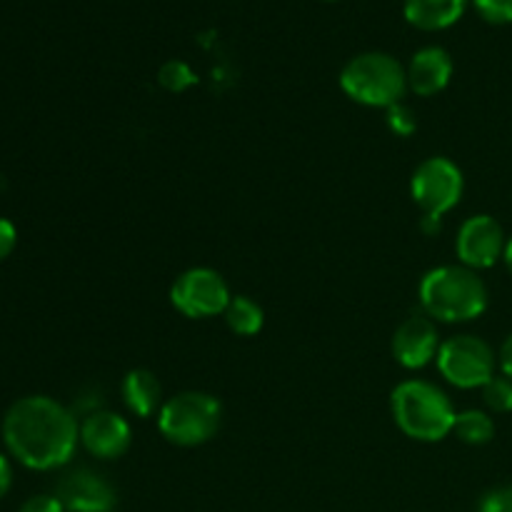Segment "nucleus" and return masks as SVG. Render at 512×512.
Here are the masks:
<instances>
[{"label": "nucleus", "instance_id": "1", "mask_svg": "<svg viewBox=\"0 0 512 512\" xmlns=\"http://www.w3.org/2000/svg\"><path fill=\"white\" fill-rule=\"evenodd\" d=\"M3 443L20 465L30 470H58L70 463L80 443L73 410L48 395L18 398L3 415Z\"/></svg>", "mask_w": 512, "mask_h": 512}, {"label": "nucleus", "instance_id": "2", "mask_svg": "<svg viewBox=\"0 0 512 512\" xmlns=\"http://www.w3.org/2000/svg\"><path fill=\"white\" fill-rule=\"evenodd\" d=\"M420 305L438 323H468L488 308V285L473 268L440 265L420 280Z\"/></svg>", "mask_w": 512, "mask_h": 512}, {"label": "nucleus", "instance_id": "3", "mask_svg": "<svg viewBox=\"0 0 512 512\" xmlns=\"http://www.w3.org/2000/svg\"><path fill=\"white\" fill-rule=\"evenodd\" d=\"M390 410L408 438L420 443H438L453 433L455 408L448 393L430 380H403L390 395Z\"/></svg>", "mask_w": 512, "mask_h": 512}, {"label": "nucleus", "instance_id": "4", "mask_svg": "<svg viewBox=\"0 0 512 512\" xmlns=\"http://www.w3.org/2000/svg\"><path fill=\"white\" fill-rule=\"evenodd\" d=\"M340 88L350 100L368 108H385L403 103L408 93V70L398 58L380 50L360 53L345 63Z\"/></svg>", "mask_w": 512, "mask_h": 512}, {"label": "nucleus", "instance_id": "5", "mask_svg": "<svg viewBox=\"0 0 512 512\" xmlns=\"http://www.w3.org/2000/svg\"><path fill=\"white\" fill-rule=\"evenodd\" d=\"M223 405L203 390H183L158 410V428L168 443L178 448H198L208 443L220 428Z\"/></svg>", "mask_w": 512, "mask_h": 512}, {"label": "nucleus", "instance_id": "6", "mask_svg": "<svg viewBox=\"0 0 512 512\" xmlns=\"http://www.w3.org/2000/svg\"><path fill=\"white\" fill-rule=\"evenodd\" d=\"M435 360L440 375L460 390L483 388L498 368L493 348L478 335H453L443 340Z\"/></svg>", "mask_w": 512, "mask_h": 512}, {"label": "nucleus", "instance_id": "7", "mask_svg": "<svg viewBox=\"0 0 512 512\" xmlns=\"http://www.w3.org/2000/svg\"><path fill=\"white\" fill-rule=\"evenodd\" d=\"M463 190V170L445 155L425 158L415 168L413 180H410V193H413L415 205L430 218H443L445 213H450L463 198Z\"/></svg>", "mask_w": 512, "mask_h": 512}, {"label": "nucleus", "instance_id": "8", "mask_svg": "<svg viewBox=\"0 0 512 512\" xmlns=\"http://www.w3.org/2000/svg\"><path fill=\"white\" fill-rule=\"evenodd\" d=\"M230 288L223 275L213 268H190L175 278L170 303L185 318H215L230 303Z\"/></svg>", "mask_w": 512, "mask_h": 512}, {"label": "nucleus", "instance_id": "9", "mask_svg": "<svg viewBox=\"0 0 512 512\" xmlns=\"http://www.w3.org/2000/svg\"><path fill=\"white\" fill-rule=\"evenodd\" d=\"M508 238L503 233V225L493 215H473L465 220L455 238L460 265L473 270L493 268L505 255Z\"/></svg>", "mask_w": 512, "mask_h": 512}, {"label": "nucleus", "instance_id": "10", "mask_svg": "<svg viewBox=\"0 0 512 512\" xmlns=\"http://www.w3.org/2000/svg\"><path fill=\"white\" fill-rule=\"evenodd\" d=\"M55 495L68 512H113L118 505L113 485L90 468H75L65 473Z\"/></svg>", "mask_w": 512, "mask_h": 512}, {"label": "nucleus", "instance_id": "11", "mask_svg": "<svg viewBox=\"0 0 512 512\" xmlns=\"http://www.w3.org/2000/svg\"><path fill=\"white\" fill-rule=\"evenodd\" d=\"M133 443V430L123 415L113 410H93L80 423V445L98 460L123 458Z\"/></svg>", "mask_w": 512, "mask_h": 512}, {"label": "nucleus", "instance_id": "12", "mask_svg": "<svg viewBox=\"0 0 512 512\" xmlns=\"http://www.w3.org/2000/svg\"><path fill=\"white\" fill-rule=\"evenodd\" d=\"M438 325L428 315H413L398 325L393 335V355L403 368L420 370L438 358L440 350Z\"/></svg>", "mask_w": 512, "mask_h": 512}, {"label": "nucleus", "instance_id": "13", "mask_svg": "<svg viewBox=\"0 0 512 512\" xmlns=\"http://www.w3.org/2000/svg\"><path fill=\"white\" fill-rule=\"evenodd\" d=\"M405 70H408V90H413L420 98H430L445 90V85L453 78V58L445 48L428 45L413 55Z\"/></svg>", "mask_w": 512, "mask_h": 512}, {"label": "nucleus", "instance_id": "14", "mask_svg": "<svg viewBox=\"0 0 512 512\" xmlns=\"http://www.w3.org/2000/svg\"><path fill=\"white\" fill-rule=\"evenodd\" d=\"M120 395H123V403L128 405L130 413L138 415V418H150L165 403L160 380L145 368H135L125 375L123 385H120Z\"/></svg>", "mask_w": 512, "mask_h": 512}, {"label": "nucleus", "instance_id": "15", "mask_svg": "<svg viewBox=\"0 0 512 512\" xmlns=\"http://www.w3.org/2000/svg\"><path fill=\"white\" fill-rule=\"evenodd\" d=\"M468 0H405L403 13L420 30H445L463 18Z\"/></svg>", "mask_w": 512, "mask_h": 512}, {"label": "nucleus", "instance_id": "16", "mask_svg": "<svg viewBox=\"0 0 512 512\" xmlns=\"http://www.w3.org/2000/svg\"><path fill=\"white\" fill-rule=\"evenodd\" d=\"M223 318L225 323H228V328L233 330L235 335H243V338L258 335L265 323L263 308H260L253 298H248V295H233L228 308H225Z\"/></svg>", "mask_w": 512, "mask_h": 512}, {"label": "nucleus", "instance_id": "17", "mask_svg": "<svg viewBox=\"0 0 512 512\" xmlns=\"http://www.w3.org/2000/svg\"><path fill=\"white\" fill-rule=\"evenodd\" d=\"M453 433L465 445H488L495 438V423L485 410H463L455 415Z\"/></svg>", "mask_w": 512, "mask_h": 512}, {"label": "nucleus", "instance_id": "18", "mask_svg": "<svg viewBox=\"0 0 512 512\" xmlns=\"http://www.w3.org/2000/svg\"><path fill=\"white\" fill-rule=\"evenodd\" d=\"M483 400L493 413H510L512 410V380L508 375H493L483 385Z\"/></svg>", "mask_w": 512, "mask_h": 512}, {"label": "nucleus", "instance_id": "19", "mask_svg": "<svg viewBox=\"0 0 512 512\" xmlns=\"http://www.w3.org/2000/svg\"><path fill=\"white\" fill-rule=\"evenodd\" d=\"M158 80L165 90H170V93H183V90L190 88L198 78H195V73L190 70L188 63H183V60H168V63L160 68Z\"/></svg>", "mask_w": 512, "mask_h": 512}, {"label": "nucleus", "instance_id": "20", "mask_svg": "<svg viewBox=\"0 0 512 512\" xmlns=\"http://www.w3.org/2000/svg\"><path fill=\"white\" fill-rule=\"evenodd\" d=\"M480 18L490 25L512 23V0H473Z\"/></svg>", "mask_w": 512, "mask_h": 512}, {"label": "nucleus", "instance_id": "21", "mask_svg": "<svg viewBox=\"0 0 512 512\" xmlns=\"http://www.w3.org/2000/svg\"><path fill=\"white\" fill-rule=\"evenodd\" d=\"M388 128L393 130L400 138H408V135L415 133L418 128V120H415V113L405 103H395L388 108Z\"/></svg>", "mask_w": 512, "mask_h": 512}, {"label": "nucleus", "instance_id": "22", "mask_svg": "<svg viewBox=\"0 0 512 512\" xmlns=\"http://www.w3.org/2000/svg\"><path fill=\"white\" fill-rule=\"evenodd\" d=\"M478 512H512V485L488 490L480 500Z\"/></svg>", "mask_w": 512, "mask_h": 512}, {"label": "nucleus", "instance_id": "23", "mask_svg": "<svg viewBox=\"0 0 512 512\" xmlns=\"http://www.w3.org/2000/svg\"><path fill=\"white\" fill-rule=\"evenodd\" d=\"M20 512H65L58 495H33L20 505Z\"/></svg>", "mask_w": 512, "mask_h": 512}, {"label": "nucleus", "instance_id": "24", "mask_svg": "<svg viewBox=\"0 0 512 512\" xmlns=\"http://www.w3.org/2000/svg\"><path fill=\"white\" fill-rule=\"evenodd\" d=\"M15 245H18V230H15V225L8 218H0V263L10 258Z\"/></svg>", "mask_w": 512, "mask_h": 512}, {"label": "nucleus", "instance_id": "25", "mask_svg": "<svg viewBox=\"0 0 512 512\" xmlns=\"http://www.w3.org/2000/svg\"><path fill=\"white\" fill-rule=\"evenodd\" d=\"M10 485H13V465H10V460L0 453V500L8 495Z\"/></svg>", "mask_w": 512, "mask_h": 512}, {"label": "nucleus", "instance_id": "26", "mask_svg": "<svg viewBox=\"0 0 512 512\" xmlns=\"http://www.w3.org/2000/svg\"><path fill=\"white\" fill-rule=\"evenodd\" d=\"M500 368H503V375H508L512 380V335L508 340L503 343V348H500Z\"/></svg>", "mask_w": 512, "mask_h": 512}, {"label": "nucleus", "instance_id": "27", "mask_svg": "<svg viewBox=\"0 0 512 512\" xmlns=\"http://www.w3.org/2000/svg\"><path fill=\"white\" fill-rule=\"evenodd\" d=\"M505 265H508L510 275H512V238H508V245H505V255H503Z\"/></svg>", "mask_w": 512, "mask_h": 512}, {"label": "nucleus", "instance_id": "28", "mask_svg": "<svg viewBox=\"0 0 512 512\" xmlns=\"http://www.w3.org/2000/svg\"><path fill=\"white\" fill-rule=\"evenodd\" d=\"M5 188V178H3V175H0V190H3Z\"/></svg>", "mask_w": 512, "mask_h": 512}, {"label": "nucleus", "instance_id": "29", "mask_svg": "<svg viewBox=\"0 0 512 512\" xmlns=\"http://www.w3.org/2000/svg\"><path fill=\"white\" fill-rule=\"evenodd\" d=\"M325 3H333V0H325Z\"/></svg>", "mask_w": 512, "mask_h": 512}]
</instances>
